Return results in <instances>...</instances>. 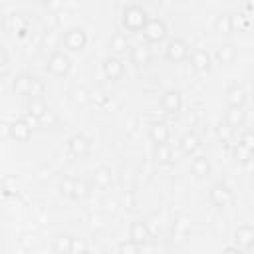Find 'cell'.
I'll return each instance as SVG.
<instances>
[{
  "instance_id": "6da1fadb",
  "label": "cell",
  "mask_w": 254,
  "mask_h": 254,
  "mask_svg": "<svg viewBox=\"0 0 254 254\" xmlns=\"http://www.w3.org/2000/svg\"><path fill=\"white\" fill-rule=\"evenodd\" d=\"M147 20H149V14H147L145 6L137 4V2L127 4L123 8V12H121V24L129 32H141Z\"/></svg>"
},
{
  "instance_id": "7a4b0ae2",
  "label": "cell",
  "mask_w": 254,
  "mask_h": 254,
  "mask_svg": "<svg viewBox=\"0 0 254 254\" xmlns=\"http://www.w3.org/2000/svg\"><path fill=\"white\" fill-rule=\"evenodd\" d=\"M62 46L67 52H81L87 46V32L81 26H69L62 34Z\"/></svg>"
},
{
  "instance_id": "3957f363",
  "label": "cell",
  "mask_w": 254,
  "mask_h": 254,
  "mask_svg": "<svg viewBox=\"0 0 254 254\" xmlns=\"http://www.w3.org/2000/svg\"><path fill=\"white\" fill-rule=\"evenodd\" d=\"M46 69H48L52 75H56V77H64V75H67L69 69H71V58H69L67 52H64V50H54V52L50 54V58H48Z\"/></svg>"
},
{
  "instance_id": "277c9868",
  "label": "cell",
  "mask_w": 254,
  "mask_h": 254,
  "mask_svg": "<svg viewBox=\"0 0 254 254\" xmlns=\"http://www.w3.org/2000/svg\"><path fill=\"white\" fill-rule=\"evenodd\" d=\"M12 89H14L18 95H28V97L40 95V93H38L40 83H38V79H36L32 73H28V71H18V73L12 77Z\"/></svg>"
},
{
  "instance_id": "5b68a950",
  "label": "cell",
  "mask_w": 254,
  "mask_h": 254,
  "mask_svg": "<svg viewBox=\"0 0 254 254\" xmlns=\"http://www.w3.org/2000/svg\"><path fill=\"white\" fill-rule=\"evenodd\" d=\"M141 32H143V38H145L147 44H159L167 38L169 28H167L163 18H149Z\"/></svg>"
},
{
  "instance_id": "8992f818",
  "label": "cell",
  "mask_w": 254,
  "mask_h": 254,
  "mask_svg": "<svg viewBox=\"0 0 254 254\" xmlns=\"http://www.w3.org/2000/svg\"><path fill=\"white\" fill-rule=\"evenodd\" d=\"M165 58L171 64H181L189 58V44L183 38H171L165 46Z\"/></svg>"
},
{
  "instance_id": "52a82bcc",
  "label": "cell",
  "mask_w": 254,
  "mask_h": 254,
  "mask_svg": "<svg viewBox=\"0 0 254 254\" xmlns=\"http://www.w3.org/2000/svg\"><path fill=\"white\" fill-rule=\"evenodd\" d=\"M67 153L73 157V159H85L89 153H91V141L83 135V133H75L67 139Z\"/></svg>"
},
{
  "instance_id": "ba28073f",
  "label": "cell",
  "mask_w": 254,
  "mask_h": 254,
  "mask_svg": "<svg viewBox=\"0 0 254 254\" xmlns=\"http://www.w3.org/2000/svg\"><path fill=\"white\" fill-rule=\"evenodd\" d=\"M208 200H210L214 206L224 208V206H228V204L232 202V189H230L224 181H218V183H214V185L210 187V190H208Z\"/></svg>"
},
{
  "instance_id": "9c48e42d",
  "label": "cell",
  "mask_w": 254,
  "mask_h": 254,
  "mask_svg": "<svg viewBox=\"0 0 254 254\" xmlns=\"http://www.w3.org/2000/svg\"><path fill=\"white\" fill-rule=\"evenodd\" d=\"M234 242H236L234 246L240 248L242 252L252 250V246H254V226L250 222L238 224L236 230H234Z\"/></svg>"
},
{
  "instance_id": "30bf717a",
  "label": "cell",
  "mask_w": 254,
  "mask_h": 254,
  "mask_svg": "<svg viewBox=\"0 0 254 254\" xmlns=\"http://www.w3.org/2000/svg\"><path fill=\"white\" fill-rule=\"evenodd\" d=\"M101 69H103L105 79H109V81H119L125 75V64H123V60L121 58H115L111 54L103 60Z\"/></svg>"
},
{
  "instance_id": "8fae6325",
  "label": "cell",
  "mask_w": 254,
  "mask_h": 254,
  "mask_svg": "<svg viewBox=\"0 0 254 254\" xmlns=\"http://www.w3.org/2000/svg\"><path fill=\"white\" fill-rule=\"evenodd\" d=\"M189 60L196 73H206L212 67V56L204 48H194L192 52H189Z\"/></svg>"
},
{
  "instance_id": "7c38bea8",
  "label": "cell",
  "mask_w": 254,
  "mask_h": 254,
  "mask_svg": "<svg viewBox=\"0 0 254 254\" xmlns=\"http://www.w3.org/2000/svg\"><path fill=\"white\" fill-rule=\"evenodd\" d=\"M161 107L165 113L169 115H177L181 109H183V95L179 89H165L163 95H161Z\"/></svg>"
},
{
  "instance_id": "4fadbf2b",
  "label": "cell",
  "mask_w": 254,
  "mask_h": 254,
  "mask_svg": "<svg viewBox=\"0 0 254 254\" xmlns=\"http://www.w3.org/2000/svg\"><path fill=\"white\" fill-rule=\"evenodd\" d=\"M129 240L135 242V244H139V246L149 244V240H151V228H149V224L145 220H141V218L133 220L131 226H129Z\"/></svg>"
},
{
  "instance_id": "5bb4252c",
  "label": "cell",
  "mask_w": 254,
  "mask_h": 254,
  "mask_svg": "<svg viewBox=\"0 0 254 254\" xmlns=\"http://www.w3.org/2000/svg\"><path fill=\"white\" fill-rule=\"evenodd\" d=\"M8 135L16 143H28L30 137H32V125L26 119H14L8 125Z\"/></svg>"
},
{
  "instance_id": "9a60e30c",
  "label": "cell",
  "mask_w": 254,
  "mask_h": 254,
  "mask_svg": "<svg viewBox=\"0 0 254 254\" xmlns=\"http://www.w3.org/2000/svg\"><path fill=\"white\" fill-rule=\"evenodd\" d=\"M248 101V93L244 89V85L240 83H232L226 87V105L228 107H234V109H244Z\"/></svg>"
},
{
  "instance_id": "2e32d148",
  "label": "cell",
  "mask_w": 254,
  "mask_h": 254,
  "mask_svg": "<svg viewBox=\"0 0 254 254\" xmlns=\"http://www.w3.org/2000/svg\"><path fill=\"white\" fill-rule=\"evenodd\" d=\"M93 189L97 190H107L111 185H113V171L105 165L97 167L93 173H91V183H89Z\"/></svg>"
},
{
  "instance_id": "e0dca14e",
  "label": "cell",
  "mask_w": 254,
  "mask_h": 254,
  "mask_svg": "<svg viewBox=\"0 0 254 254\" xmlns=\"http://www.w3.org/2000/svg\"><path fill=\"white\" fill-rule=\"evenodd\" d=\"M129 50H131V44H129V40H127V36L123 32H113L109 36V52H111V56L121 58Z\"/></svg>"
},
{
  "instance_id": "ac0fdd59",
  "label": "cell",
  "mask_w": 254,
  "mask_h": 254,
  "mask_svg": "<svg viewBox=\"0 0 254 254\" xmlns=\"http://www.w3.org/2000/svg\"><path fill=\"white\" fill-rule=\"evenodd\" d=\"M190 173H192L196 179H206V177H210L212 165H210L208 157H206V155H194L192 161H190Z\"/></svg>"
},
{
  "instance_id": "d6986e66",
  "label": "cell",
  "mask_w": 254,
  "mask_h": 254,
  "mask_svg": "<svg viewBox=\"0 0 254 254\" xmlns=\"http://www.w3.org/2000/svg\"><path fill=\"white\" fill-rule=\"evenodd\" d=\"M149 137H151V141L155 145H163V143L169 141L171 129H169V125L165 121H153L151 127H149Z\"/></svg>"
},
{
  "instance_id": "ffe728a7",
  "label": "cell",
  "mask_w": 254,
  "mask_h": 254,
  "mask_svg": "<svg viewBox=\"0 0 254 254\" xmlns=\"http://www.w3.org/2000/svg\"><path fill=\"white\" fill-rule=\"evenodd\" d=\"M214 58H216V62L222 64V65L232 64V62L236 60V48H234V44H230V42L218 44L216 50H214Z\"/></svg>"
},
{
  "instance_id": "44dd1931",
  "label": "cell",
  "mask_w": 254,
  "mask_h": 254,
  "mask_svg": "<svg viewBox=\"0 0 254 254\" xmlns=\"http://www.w3.org/2000/svg\"><path fill=\"white\" fill-rule=\"evenodd\" d=\"M75 248V238L69 232H60L54 238V252L56 254H71Z\"/></svg>"
},
{
  "instance_id": "7402d4cb",
  "label": "cell",
  "mask_w": 254,
  "mask_h": 254,
  "mask_svg": "<svg viewBox=\"0 0 254 254\" xmlns=\"http://www.w3.org/2000/svg\"><path fill=\"white\" fill-rule=\"evenodd\" d=\"M48 111H50V109H48V105H46V101H44L42 95H32V97L28 99V117L40 121Z\"/></svg>"
},
{
  "instance_id": "603a6c76",
  "label": "cell",
  "mask_w": 254,
  "mask_h": 254,
  "mask_svg": "<svg viewBox=\"0 0 254 254\" xmlns=\"http://www.w3.org/2000/svg\"><path fill=\"white\" fill-rule=\"evenodd\" d=\"M179 147L185 155H194L200 147V137L194 133V131H187L181 139H179Z\"/></svg>"
},
{
  "instance_id": "cb8c5ba5",
  "label": "cell",
  "mask_w": 254,
  "mask_h": 254,
  "mask_svg": "<svg viewBox=\"0 0 254 254\" xmlns=\"http://www.w3.org/2000/svg\"><path fill=\"white\" fill-rule=\"evenodd\" d=\"M129 54H131V62H133L135 65H139V67L151 64V50H149L145 44H135V46H131Z\"/></svg>"
},
{
  "instance_id": "d4e9b609",
  "label": "cell",
  "mask_w": 254,
  "mask_h": 254,
  "mask_svg": "<svg viewBox=\"0 0 254 254\" xmlns=\"http://www.w3.org/2000/svg\"><path fill=\"white\" fill-rule=\"evenodd\" d=\"M244 121H246V111H244V109L228 107V111H226V115H224V123H226V125H230V127L236 131L238 127L244 125Z\"/></svg>"
},
{
  "instance_id": "484cf974",
  "label": "cell",
  "mask_w": 254,
  "mask_h": 254,
  "mask_svg": "<svg viewBox=\"0 0 254 254\" xmlns=\"http://www.w3.org/2000/svg\"><path fill=\"white\" fill-rule=\"evenodd\" d=\"M153 155H155V161H157L159 165H171V163H173V151H171V147H169L167 143L155 145Z\"/></svg>"
},
{
  "instance_id": "4316f807",
  "label": "cell",
  "mask_w": 254,
  "mask_h": 254,
  "mask_svg": "<svg viewBox=\"0 0 254 254\" xmlns=\"http://www.w3.org/2000/svg\"><path fill=\"white\" fill-rule=\"evenodd\" d=\"M89 192H91V185H89L87 181H83V179H75V181H73L71 198H75V200H83V198L89 196Z\"/></svg>"
},
{
  "instance_id": "83f0119b",
  "label": "cell",
  "mask_w": 254,
  "mask_h": 254,
  "mask_svg": "<svg viewBox=\"0 0 254 254\" xmlns=\"http://www.w3.org/2000/svg\"><path fill=\"white\" fill-rule=\"evenodd\" d=\"M212 28L218 34H230L232 32V28H230V14H226V12L216 14L214 16V22H212Z\"/></svg>"
},
{
  "instance_id": "f1b7e54d",
  "label": "cell",
  "mask_w": 254,
  "mask_h": 254,
  "mask_svg": "<svg viewBox=\"0 0 254 254\" xmlns=\"http://www.w3.org/2000/svg\"><path fill=\"white\" fill-rule=\"evenodd\" d=\"M69 97H71L73 105H77V107H83V105L89 103V91H87L85 87H81V85H75V87L69 91Z\"/></svg>"
},
{
  "instance_id": "f546056e",
  "label": "cell",
  "mask_w": 254,
  "mask_h": 254,
  "mask_svg": "<svg viewBox=\"0 0 254 254\" xmlns=\"http://www.w3.org/2000/svg\"><path fill=\"white\" fill-rule=\"evenodd\" d=\"M232 157L238 161V163H248V161H252V149H248V147H244V145H240L238 141L236 143H232Z\"/></svg>"
},
{
  "instance_id": "4dcf8cb0",
  "label": "cell",
  "mask_w": 254,
  "mask_h": 254,
  "mask_svg": "<svg viewBox=\"0 0 254 254\" xmlns=\"http://www.w3.org/2000/svg\"><path fill=\"white\" fill-rule=\"evenodd\" d=\"M216 135H218V139H220L222 143H232V141H234V129H232L230 125H226L224 121H220V123L216 125Z\"/></svg>"
},
{
  "instance_id": "1f68e13d",
  "label": "cell",
  "mask_w": 254,
  "mask_h": 254,
  "mask_svg": "<svg viewBox=\"0 0 254 254\" xmlns=\"http://www.w3.org/2000/svg\"><path fill=\"white\" fill-rule=\"evenodd\" d=\"M117 254H141V246L131 242L129 238L127 240H121L119 246H117Z\"/></svg>"
},
{
  "instance_id": "d6a6232c",
  "label": "cell",
  "mask_w": 254,
  "mask_h": 254,
  "mask_svg": "<svg viewBox=\"0 0 254 254\" xmlns=\"http://www.w3.org/2000/svg\"><path fill=\"white\" fill-rule=\"evenodd\" d=\"M230 28L234 30H246L248 28V16L244 14H230Z\"/></svg>"
},
{
  "instance_id": "836d02e7",
  "label": "cell",
  "mask_w": 254,
  "mask_h": 254,
  "mask_svg": "<svg viewBox=\"0 0 254 254\" xmlns=\"http://www.w3.org/2000/svg\"><path fill=\"white\" fill-rule=\"evenodd\" d=\"M238 143L254 151V135H252V131H250V129L242 131V133H240V137H238Z\"/></svg>"
},
{
  "instance_id": "e575fe53",
  "label": "cell",
  "mask_w": 254,
  "mask_h": 254,
  "mask_svg": "<svg viewBox=\"0 0 254 254\" xmlns=\"http://www.w3.org/2000/svg\"><path fill=\"white\" fill-rule=\"evenodd\" d=\"M73 177H64L62 183H60V190L64 196H71V189H73Z\"/></svg>"
},
{
  "instance_id": "d590c367",
  "label": "cell",
  "mask_w": 254,
  "mask_h": 254,
  "mask_svg": "<svg viewBox=\"0 0 254 254\" xmlns=\"http://www.w3.org/2000/svg\"><path fill=\"white\" fill-rule=\"evenodd\" d=\"M8 62H10V54H8V50L0 44V69H2V67H6V65H8Z\"/></svg>"
},
{
  "instance_id": "8d00e7d4",
  "label": "cell",
  "mask_w": 254,
  "mask_h": 254,
  "mask_svg": "<svg viewBox=\"0 0 254 254\" xmlns=\"http://www.w3.org/2000/svg\"><path fill=\"white\" fill-rule=\"evenodd\" d=\"M220 254H244V252L240 248H236V246H226V248H222Z\"/></svg>"
},
{
  "instance_id": "74e56055",
  "label": "cell",
  "mask_w": 254,
  "mask_h": 254,
  "mask_svg": "<svg viewBox=\"0 0 254 254\" xmlns=\"http://www.w3.org/2000/svg\"><path fill=\"white\" fill-rule=\"evenodd\" d=\"M6 30V14L0 10V32H4Z\"/></svg>"
},
{
  "instance_id": "f35d334b",
  "label": "cell",
  "mask_w": 254,
  "mask_h": 254,
  "mask_svg": "<svg viewBox=\"0 0 254 254\" xmlns=\"http://www.w3.org/2000/svg\"><path fill=\"white\" fill-rule=\"evenodd\" d=\"M77 254H93V252H91V250H79Z\"/></svg>"
}]
</instances>
